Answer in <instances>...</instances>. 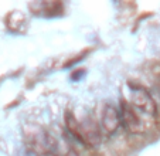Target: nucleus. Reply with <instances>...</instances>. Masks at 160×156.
<instances>
[{
    "label": "nucleus",
    "mask_w": 160,
    "mask_h": 156,
    "mask_svg": "<svg viewBox=\"0 0 160 156\" xmlns=\"http://www.w3.org/2000/svg\"><path fill=\"white\" fill-rule=\"evenodd\" d=\"M24 138L28 146L40 156H52L58 150L55 139L44 128L33 126V128L27 129Z\"/></svg>",
    "instance_id": "obj_1"
},
{
    "label": "nucleus",
    "mask_w": 160,
    "mask_h": 156,
    "mask_svg": "<svg viewBox=\"0 0 160 156\" xmlns=\"http://www.w3.org/2000/svg\"><path fill=\"white\" fill-rule=\"evenodd\" d=\"M129 95H130V105L136 109V111L142 112L143 115L149 118H156L157 117V105L154 102L153 96L149 94L148 90L138 84H129Z\"/></svg>",
    "instance_id": "obj_2"
},
{
    "label": "nucleus",
    "mask_w": 160,
    "mask_h": 156,
    "mask_svg": "<svg viewBox=\"0 0 160 156\" xmlns=\"http://www.w3.org/2000/svg\"><path fill=\"white\" fill-rule=\"evenodd\" d=\"M121 126V118H119V109L112 104L102 105L99 114V131L105 135L111 136L116 132Z\"/></svg>",
    "instance_id": "obj_3"
},
{
    "label": "nucleus",
    "mask_w": 160,
    "mask_h": 156,
    "mask_svg": "<svg viewBox=\"0 0 160 156\" xmlns=\"http://www.w3.org/2000/svg\"><path fill=\"white\" fill-rule=\"evenodd\" d=\"M119 118H121V125L130 133H139L143 131L142 118L139 117L138 111L130 105L128 101H122L119 107Z\"/></svg>",
    "instance_id": "obj_4"
},
{
    "label": "nucleus",
    "mask_w": 160,
    "mask_h": 156,
    "mask_svg": "<svg viewBox=\"0 0 160 156\" xmlns=\"http://www.w3.org/2000/svg\"><path fill=\"white\" fill-rule=\"evenodd\" d=\"M67 156H79V155L75 152V150H70V152L67 153Z\"/></svg>",
    "instance_id": "obj_5"
},
{
    "label": "nucleus",
    "mask_w": 160,
    "mask_h": 156,
    "mask_svg": "<svg viewBox=\"0 0 160 156\" xmlns=\"http://www.w3.org/2000/svg\"><path fill=\"white\" fill-rule=\"evenodd\" d=\"M159 81H160V80H159Z\"/></svg>",
    "instance_id": "obj_6"
}]
</instances>
